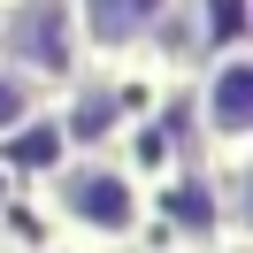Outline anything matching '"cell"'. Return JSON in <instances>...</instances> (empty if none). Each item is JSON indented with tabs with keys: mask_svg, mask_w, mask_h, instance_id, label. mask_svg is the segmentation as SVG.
Masks as SVG:
<instances>
[{
	"mask_svg": "<svg viewBox=\"0 0 253 253\" xmlns=\"http://www.w3.org/2000/svg\"><path fill=\"white\" fill-rule=\"evenodd\" d=\"M23 115H31V84H23V77H8V69H0V138L16 130Z\"/></svg>",
	"mask_w": 253,
	"mask_h": 253,
	"instance_id": "5b68a950",
	"label": "cell"
},
{
	"mask_svg": "<svg viewBox=\"0 0 253 253\" xmlns=\"http://www.w3.org/2000/svg\"><path fill=\"white\" fill-rule=\"evenodd\" d=\"M54 207H62V222L84 230V238H130L138 215H146L138 176L115 169V161H77V169H62L54 176Z\"/></svg>",
	"mask_w": 253,
	"mask_h": 253,
	"instance_id": "6da1fadb",
	"label": "cell"
},
{
	"mask_svg": "<svg viewBox=\"0 0 253 253\" xmlns=\"http://www.w3.org/2000/svg\"><path fill=\"white\" fill-rule=\"evenodd\" d=\"M246 130H253V54H222L207 77V138L246 146Z\"/></svg>",
	"mask_w": 253,
	"mask_h": 253,
	"instance_id": "7a4b0ae2",
	"label": "cell"
},
{
	"mask_svg": "<svg viewBox=\"0 0 253 253\" xmlns=\"http://www.w3.org/2000/svg\"><path fill=\"white\" fill-rule=\"evenodd\" d=\"M215 31H238V0H215Z\"/></svg>",
	"mask_w": 253,
	"mask_h": 253,
	"instance_id": "8992f818",
	"label": "cell"
},
{
	"mask_svg": "<svg viewBox=\"0 0 253 253\" xmlns=\"http://www.w3.org/2000/svg\"><path fill=\"white\" fill-rule=\"evenodd\" d=\"M161 16H169V0H77V31L92 39V46H108V54L138 46Z\"/></svg>",
	"mask_w": 253,
	"mask_h": 253,
	"instance_id": "3957f363",
	"label": "cell"
},
{
	"mask_svg": "<svg viewBox=\"0 0 253 253\" xmlns=\"http://www.w3.org/2000/svg\"><path fill=\"white\" fill-rule=\"evenodd\" d=\"M62 23H69V8H54V0L8 16V54L16 62H62Z\"/></svg>",
	"mask_w": 253,
	"mask_h": 253,
	"instance_id": "277c9868",
	"label": "cell"
}]
</instances>
